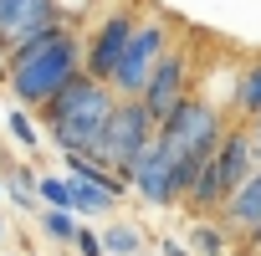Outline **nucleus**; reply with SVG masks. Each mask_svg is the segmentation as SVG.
<instances>
[{"instance_id":"obj_1","label":"nucleus","mask_w":261,"mask_h":256,"mask_svg":"<svg viewBox=\"0 0 261 256\" xmlns=\"http://www.w3.org/2000/svg\"><path fill=\"white\" fill-rule=\"evenodd\" d=\"M0 72H6V87L21 108H46L62 87H72L82 77V31L77 26H57L26 46H16L6 62H0Z\"/></svg>"},{"instance_id":"obj_2","label":"nucleus","mask_w":261,"mask_h":256,"mask_svg":"<svg viewBox=\"0 0 261 256\" xmlns=\"http://www.w3.org/2000/svg\"><path fill=\"white\" fill-rule=\"evenodd\" d=\"M118 103H123V97H118L108 82H97V77L82 72L72 87H62V92L41 108V128H46V139H51L62 154H87V159H92V149H97V139L108 134Z\"/></svg>"},{"instance_id":"obj_3","label":"nucleus","mask_w":261,"mask_h":256,"mask_svg":"<svg viewBox=\"0 0 261 256\" xmlns=\"http://www.w3.org/2000/svg\"><path fill=\"white\" fill-rule=\"evenodd\" d=\"M225 134H230V113H225L220 103L200 97V92H195L169 123H159V144L169 149V159H174L179 169H205V164L220 154Z\"/></svg>"},{"instance_id":"obj_4","label":"nucleus","mask_w":261,"mask_h":256,"mask_svg":"<svg viewBox=\"0 0 261 256\" xmlns=\"http://www.w3.org/2000/svg\"><path fill=\"white\" fill-rule=\"evenodd\" d=\"M174 41H179V21H174L169 11H144L134 41H128V52H123L118 72H113V92H118V97H144L154 67L174 52Z\"/></svg>"},{"instance_id":"obj_5","label":"nucleus","mask_w":261,"mask_h":256,"mask_svg":"<svg viewBox=\"0 0 261 256\" xmlns=\"http://www.w3.org/2000/svg\"><path fill=\"white\" fill-rule=\"evenodd\" d=\"M154 139H159V123H154V113L144 108V97H123L118 113H113V123H108V134H102L97 149H92V159H97L102 169H113L123 185H134V164H139V154H144Z\"/></svg>"},{"instance_id":"obj_6","label":"nucleus","mask_w":261,"mask_h":256,"mask_svg":"<svg viewBox=\"0 0 261 256\" xmlns=\"http://www.w3.org/2000/svg\"><path fill=\"white\" fill-rule=\"evenodd\" d=\"M139 21H144V0H113V6L82 31V72L113 87V72H118L128 41H134Z\"/></svg>"},{"instance_id":"obj_7","label":"nucleus","mask_w":261,"mask_h":256,"mask_svg":"<svg viewBox=\"0 0 261 256\" xmlns=\"http://www.w3.org/2000/svg\"><path fill=\"white\" fill-rule=\"evenodd\" d=\"M190 97H195V41H174V52L154 67L144 87V108L154 113V123H169Z\"/></svg>"},{"instance_id":"obj_8","label":"nucleus","mask_w":261,"mask_h":256,"mask_svg":"<svg viewBox=\"0 0 261 256\" xmlns=\"http://www.w3.org/2000/svg\"><path fill=\"white\" fill-rule=\"evenodd\" d=\"M134 190H139V200L154 205V210H174V205H179V190H174V159H169V149H164L159 139L139 154V164H134Z\"/></svg>"},{"instance_id":"obj_9","label":"nucleus","mask_w":261,"mask_h":256,"mask_svg":"<svg viewBox=\"0 0 261 256\" xmlns=\"http://www.w3.org/2000/svg\"><path fill=\"white\" fill-rule=\"evenodd\" d=\"M256 169H261V159H256V144H251V128H246V123H230V134H225V144H220V154H215V174H220L225 200H230Z\"/></svg>"},{"instance_id":"obj_10","label":"nucleus","mask_w":261,"mask_h":256,"mask_svg":"<svg viewBox=\"0 0 261 256\" xmlns=\"http://www.w3.org/2000/svg\"><path fill=\"white\" fill-rule=\"evenodd\" d=\"M215 220H220L230 236H241V241L261 231V169H256V174H251V180H246V185L220 205V215H215Z\"/></svg>"},{"instance_id":"obj_11","label":"nucleus","mask_w":261,"mask_h":256,"mask_svg":"<svg viewBox=\"0 0 261 256\" xmlns=\"http://www.w3.org/2000/svg\"><path fill=\"white\" fill-rule=\"evenodd\" d=\"M230 123H256L261 118V57H251L246 67H236V87H230Z\"/></svg>"},{"instance_id":"obj_12","label":"nucleus","mask_w":261,"mask_h":256,"mask_svg":"<svg viewBox=\"0 0 261 256\" xmlns=\"http://www.w3.org/2000/svg\"><path fill=\"white\" fill-rule=\"evenodd\" d=\"M36 169L31 164H0V185H6V200L16 205V210H31V215H41V195H36Z\"/></svg>"},{"instance_id":"obj_13","label":"nucleus","mask_w":261,"mask_h":256,"mask_svg":"<svg viewBox=\"0 0 261 256\" xmlns=\"http://www.w3.org/2000/svg\"><path fill=\"white\" fill-rule=\"evenodd\" d=\"M144 246H149V236H144L134 220H113V225L102 231V251H108V256H144Z\"/></svg>"},{"instance_id":"obj_14","label":"nucleus","mask_w":261,"mask_h":256,"mask_svg":"<svg viewBox=\"0 0 261 256\" xmlns=\"http://www.w3.org/2000/svg\"><path fill=\"white\" fill-rule=\"evenodd\" d=\"M185 241H190V251H195V256H225V246H230V231H225L220 220H195Z\"/></svg>"},{"instance_id":"obj_15","label":"nucleus","mask_w":261,"mask_h":256,"mask_svg":"<svg viewBox=\"0 0 261 256\" xmlns=\"http://www.w3.org/2000/svg\"><path fill=\"white\" fill-rule=\"evenodd\" d=\"M36 225H41V236H46V241H57V246H72V241H77V231H82V220H77L72 210H41V215H36Z\"/></svg>"},{"instance_id":"obj_16","label":"nucleus","mask_w":261,"mask_h":256,"mask_svg":"<svg viewBox=\"0 0 261 256\" xmlns=\"http://www.w3.org/2000/svg\"><path fill=\"white\" fill-rule=\"evenodd\" d=\"M36 195H41V210H72V185L67 174H41L36 180ZM77 215V210H72Z\"/></svg>"},{"instance_id":"obj_17","label":"nucleus","mask_w":261,"mask_h":256,"mask_svg":"<svg viewBox=\"0 0 261 256\" xmlns=\"http://www.w3.org/2000/svg\"><path fill=\"white\" fill-rule=\"evenodd\" d=\"M6 128H11V139H16L21 149H31V154L41 149V128L31 123V113H26V108H11V113H6Z\"/></svg>"},{"instance_id":"obj_18","label":"nucleus","mask_w":261,"mask_h":256,"mask_svg":"<svg viewBox=\"0 0 261 256\" xmlns=\"http://www.w3.org/2000/svg\"><path fill=\"white\" fill-rule=\"evenodd\" d=\"M72 246H77V256H108V251H102V231H92V225H82Z\"/></svg>"},{"instance_id":"obj_19","label":"nucleus","mask_w":261,"mask_h":256,"mask_svg":"<svg viewBox=\"0 0 261 256\" xmlns=\"http://www.w3.org/2000/svg\"><path fill=\"white\" fill-rule=\"evenodd\" d=\"M159 256H195V251H190V241H179V236H164V241H159Z\"/></svg>"},{"instance_id":"obj_20","label":"nucleus","mask_w":261,"mask_h":256,"mask_svg":"<svg viewBox=\"0 0 261 256\" xmlns=\"http://www.w3.org/2000/svg\"><path fill=\"white\" fill-rule=\"evenodd\" d=\"M246 128H251V144H256V159H261V118H256V123H246Z\"/></svg>"},{"instance_id":"obj_21","label":"nucleus","mask_w":261,"mask_h":256,"mask_svg":"<svg viewBox=\"0 0 261 256\" xmlns=\"http://www.w3.org/2000/svg\"><path fill=\"white\" fill-rule=\"evenodd\" d=\"M0 241H6V220H0Z\"/></svg>"},{"instance_id":"obj_22","label":"nucleus","mask_w":261,"mask_h":256,"mask_svg":"<svg viewBox=\"0 0 261 256\" xmlns=\"http://www.w3.org/2000/svg\"><path fill=\"white\" fill-rule=\"evenodd\" d=\"M0 195H6V185H0Z\"/></svg>"}]
</instances>
